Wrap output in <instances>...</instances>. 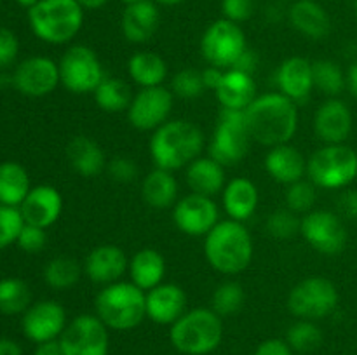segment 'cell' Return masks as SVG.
Returning <instances> with one entry per match:
<instances>
[{
	"instance_id": "cell-1",
	"label": "cell",
	"mask_w": 357,
	"mask_h": 355,
	"mask_svg": "<svg viewBox=\"0 0 357 355\" xmlns=\"http://www.w3.org/2000/svg\"><path fill=\"white\" fill-rule=\"evenodd\" d=\"M244 113H246L251 139L268 148L286 145L298 131L296 103L281 93H267L258 96L244 110Z\"/></svg>"
},
{
	"instance_id": "cell-2",
	"label": "cell",
	"mask_w": 357,
	"mask_h": 355,
	"mask_svg": "<svg viewBox=\"0 0 357 355\" xmlns=\"http://www.w3.org/2000/svg\"><path fill=\"white\" fill-rule=\"evenodd\" d=\"M204 132L194 122L176 118L155 129L150 139V157L155 167L178 171L188 167L204 150Z\"/></svg>"
},
{
	"instance_id": "cell-3",
	"label": "cell",
	"mask_w": 357,
	"mask_h": 355,
	"mask_svg": "<svg viewBox=\"0 0 357 355\" xmlns=\"http://www.w3.org/2000/svg\"><path fill=\"white\" fill-rule=\"evenodd\" d=\"M253 239L236 219H222L204 239V256L213 270L222 275H237L253 260Z\"/></svg>"
},
{
	"instance_id": "cell-4",
	"label": "cell",
	"mask_w": 357,
	"mask_h": 355,
	"mask_svg": "<svg viewBox=\"0 0 357 355\" xmlns=\"http://www.w3.org/2000/svg\"><path fill=\"white\" fill-rule=\"evenodd\" d=\"M94 310L108 329L131 331L146 319V292L132 282H114L98 292Z\"/></svg>"
},
{
	"instance_id": "cell-5",
	"label": "cell",
	"mask_w": 357,
	"mask_h": 355,
	"mask_svg": "<svg viewBox=\"0 0 357 355\" xmlns=\"http://www.w3.org/2000/svg\"><path fill=\"white\" fill-rule=\"evenodd\" d=\"M35 37L45 44H68L84 24V7L77 0H40L28 9Z\"/></svg>"
},
{
	"instance_id": "cell-6",
	"label": "cell",
	"mask_w": 357,
	"mask_h": 355,
	"mask_svg": "<svg viewBox=\"0 0 357 355\" xmlns=\"http://www.w3.org/2000/svg\"><path fill=\"white\" fill-rule=\"evenodd\" d=\"M222 317L211 308L187 310L169 329V341L183 355H208L222 345Z\"/></svg>"
},
{
	"instance_id": "cell-7",
	"label": "cell",
	"mask_w": 357,
	"mask_h": 355,
	"mask_svg": "<svg viewBox=\"0 0 357 355\" xmlns=\"http://www.w3.org/2000/svg\"><path fill=\"white\" fill-rule=\"evenodd\" d=\"M307 176L317 188H345L357 178V153L344 143L324 145L307 160Z\"/></svg>"
},
{
	"instance_id": "cell-8",
	"label": "cell",
	"mask_w": 357,
	"mask_h": 355,
	"mask_svg": "<svg viewBox=\"0 0 357 355\" xmlns=\"http://www.w3.org/2000/svg\"><path fill=\"white\" fill-rule=\"evenodd\" d=\"M251 134L244 110L222 108L209 143V157L223 167L239 164L250 152Z\"/></svg>"
},
{
	"instance_id": "cell-9",
	"label": "cell",
	"mask_w": 357,
	"mask_h": 355,
	"mask_svg": "<svg viewBox=\"0 0 357 355\" xmlns=\"http://www.w3.org/2000/svg\"><path fill=\"white\" fill-rule=\"evenodd\" d=\"M338 289L326 277H307L288 294V310L296 319L319 320L331 315L338 306Z\"/></svg>"
},
{
	"instance_id": "cell-10",
	"label": "cell",
	"mask_w": 357,
	"mask_h": 355,
	"mask_svg": "<svg viewBox=\"0 0 357 355\" xmlns=\"http://www.w3.org/2000/svg\"><path fill=\"white\" fill-rule=\"evenodd\" d=\"M61 86L73 94H89L105 79L103 65L87 45H72L58 63Z\"/></svg>"
},
{
	"instance_id": "cell-11",
	"label": "cell",
	"mask_w": 357,
	"mask_h": 355,
	"mask_svg": "<svg viewBox=\"0 0 357 355\" xmlns=\"http://www.w3.org/2000/svg\"><path fill=\"white\" fill-rule=\"evenodd\" d=\"M248 49L246 35L237 23L218 19L209 24L201 38L202 58L211 66L230 70Z\"/></svg>"
},
{
	"instance_id": "cell-12",
	"label": "cell",
	"mask_w": 357,
	"mask_h": 355,
	"mask_svg": "<svg viewBox=\"0 0 357 355\" xmlns=\"http://www.w3.org/2000/svg\"><path fill=\"white\" fill-rule=\"evenodd\" d=\"M96 313H82L66 324L59 336L65 355H108L110 334Z\"/></svg>"
},
{
	"instance_id": "cell-13",
	"label": "cell",
	"mask_w": 357,
	"mask_h": 355,
	"mask_svg": "<svg viewBox=\"0 0 357 355\" xmlns=\"http://www.w3.org/2000/svg\"><path fill=\"white\" fill-rule=\"evenodd\" d=\"M300 233L310 247L328 256L342 253L349 240L347 228L340 216L331 211H323V209L310 211L303 216Z\"/></svg>"
},
{
	"instance_id": "cell-14",
	"label": "cell",
	"mask_w": 357,
	"mask_h": 355,
	"mask_svg": "<svg viewBox=\"0 0 357 355\" xmlns=\"http://www.w3.org/2000/svg\"><path fill=\"white\" fill-rule=\"evenodd\" d=\"M174 94L164 86L145 87L132 96L128 120L138 131H155L166 124L173 110Z\"/></svg>"
},
{
	"instance_id": "cell-15",
	"label": "cell",
	"mask_w": 357,
	"mask_h": 355,
	"mask_svg": "<svg viewBox=\"0 0 357 355\" xmlns=\"http://www.w3.org/2000/svg\"><path fill=\"white\" fill-rule=\"evenodd\" d=\"M173 221L185 235L206 237L220 223V209L213 197L192 191L174 204Z\"/></svg>"
},
{
	"instance_id": "cell-16",
	"label": "cell",
	"mask_w": 357,
	"mask_h": 355,
	"mask_svg": "<svg viewBox=\"0 0 357 355\" xmlns=\"http://www.w3.org/2000/svg\"><path fill=\"white\" fill-rule=\"evenodd\" d=\"M61 84L58 63L45 56L23 59L13 72V87L26 97H45Z\"/></svg>"
},
{
	"instance_id": "cell-17",
	"label": "cell",
	"mask_w": 357,
	"mask_h": 355,
	"mask_svg": "<svg viewBox=\"0 0 357 355\" xmlns=\"http://www.w3.org/2000/svg\"><path fill=\"white\" fill-rule=\"evenodd\" d=\"M66 324H68L66 310L52 299H44L30 305L21 319L24 336L37 345L59 340Z\"/></svg>"
},
{
	"instance_id": "cell-18",
	"label": "cell",
	"mask_w": 357,
	"mask_h": 355,
	"mask_svg": "<svg viewBox=\"0 0 357 355\" xmlns=\"http://www.w3.org/2000/svg\"><path fill=\"white\" fill-rule=\"evenodd\" d=\"M352 111L338 97H330L314 115V132L324 145H342L351 136Z\"/></svg>"
},
{
	"instance_id": "cell-19",
	"label": "cell",
	"mask_w": 357,
	"mask_h": 355,
	"mask_svg": "<svg viewBox=\"0 0 357 355\" xmlns=\"http://www.w3.org/2000/svg\"><path fill=\"white\" fill-rule=\"evenodd\" d=\"M129 260L115 244H101L94 247L84 260V274L91 282L101 285L114 284L128 271Z\"/></svg>"
},
{
	"instance_id": "cell-20",
	"label": "cell",
	"mask_w": 357,
	"mask_h": 355,
	"mask_svg": "<svg viewBox=\"0 0 357 355\" xmlns=\"http://www.w3.org/2000/svg\"><path fill=\"white\" fill-rule=\"evenodd\" d=\"M187 312V294L173 282H162L146 291V319L159 326H173Z\"/></svg>"
},
{
	"instance_id": "cell-21",
	"label": "cell",
	"mask_w": 357,
	"mask_h": 355,
	"mask_svg": "<svg viewBox=\"0 0 357 355\" xmlns=\"http://www.w3.org/2000/svg\"><path fill=\"white\" fill-rule=\"evenodd\" d=\"M20 211L26 225L49 228L59 219L63 211V197L58 188L51 184H38L30 190Z\"/></svg>"
},
{
	"instance_id": "cell-22",
	"label": "cell",
	"mask_w": 357,
	"mask_h": 355,
	"mask_svg": "<svg viewBox=\"0 0 357 355\" xmlns=\"http://www.w3.org/2000/svg\"><path fill=\"white\" fill-rule=\"evenodd\" d=\"M279 93L284 94L293 103H303L309 100L314 89L312 63L300 56L284 59L275 73Z\"/></svg>"
},
{
	"instance_id": "cell-23",
	"label": "cell",
	"mask_w": 357,
	"mask_h": 355,
	"mask_svg": "<svg viewBox=\"0 0 357 355\" xmlns=\"http://www.w3.org/2000/svg\"><path fill=\"white\" fill-rule=\"evenodd\" d=\"M159 23L160 14L157 3L152 0H139L131 6H126L121 28L124 37L131 44H145L155 35Z\"/></svg>"
},
{
	"instance_id": "cell-24",
	"label": "cell",
	"mask_w": 357,
	"mask_h": 355,
	"mask_svg": "<svg viewBox=\"0 0 357 355\" xmlns=\"http://www.w3.org/2000/svg\"><path fill=\"white\" fill-rule=\"evenodd\" d=\"M265 171L272 180L288 187L305 178L307 160L298 148L286 143L268 150L265 155Z\"/></svg>"
},
{
	"instance_id": "cell-25",
	"label": "cell",
	"mask_w": 357,
	"mask_h": 355,
	"mask_svg": "<svg viewBox=\"0 0 357 355\" xmlns=\"http://www.w3.org/2000/svg\"><path fill=\"white\" fill-rule=\"evenodd\" d=\"M223 209L227 216L236 221H248L253 218L260 202V194H258L257 184L248 178H234L232 181L225 184L222 191Z\"/></svg>"
},
{
	"instance_id": "cell-26",
	"label": "cell",
	"mask_w": 357,
	"mask_h": 355,
	"mask_svg": "<svg viewBox=\"0 0 357 355\" xmlns=\"http://www.w3.org/2000/svg\"><path fill=\"white\" fill-rule=\"evenodd\" d=\"M215 96L222 108L227 110H246L257 100V84L253 75L239 70H225Z\"/></svg>"
},
{
	"instance_id": "cell-27",
	"label": "cell",
	"mask_w": 357,
	"mask_h": 355,
	"mask_svg": "<svg viewBox=\"0 0 357 355\" xmlns=\"http://www.w3.org/2000/svg\"><path fill=\"white\" fill-rule=\"evenodd\" d=\"M289 21L296 31L312 40H321L331 31L330 14L314 0H295L289 9Z\"/></svg>"
},
{
	"instance_id": "cell-28",
	"label": "cell",
	"mask_w": 357,
	"mask_h": 355,
	"mask_svg": "<svg viewBox=\"0 0 357 355\" xmlns=\"http://www.w3.org/2000/svg\"><path fill=\"white\" fill-rule=\"evenodd\" d=\"M66 157L77 174L84 178L98 176L107 167V159L100 143L89 136H75L66 146Z\"/></svg>"
},
{
	"instance_id": "cell-29",
	"label": "cell",
	"mask_w": 357,
	"mask_h": 355,
	"mask_svg": "<svg viewBox=\"0 0 357 355\" xmlns=\"http://www.w3.org/2000/svg\"><path fill=\"white\" fill-rule=\"evenodd\" d=\"M128 271L131 275L132 284L138 285L139 289L146 292L164 282L167 271L166 258L157 249L145 247V249H139L129 260Z\"/></svg>"
},
{
	"instance_id": "cell-30",
	"label": "cell",
	"mask_w": 357,
	"mask_h": 355,
	"mask_svg": "<svg viewBox=\"0 0 357 355\" xmlns=\"http://www.w3.org/2000/svg\"><path fill=\"white\" fill-rule=\"evenodd\" d=\"M142 197L146 205L157 211L174 207L178 202V181L173 171L155 167L146 174L142 183Z\"/></svg>"
},
{
	"instance_id": "cell-31",
	"label": "cell",
	"mask_w": 357,
	"mask_h": 355,
	"mask_svg": "<svg viewBox=\"0 0 357 355\" xmlns=\"http://www.w3.org/2000/svg\"><path fill=\"white\" fill-rule=\"evenodd\" d=\"M187 183L194 194L213 197L225 188V167L211 157H199L187 167Z\"/></svg>"
},
{
	"instance_id": "cell-32",
	"label": "cell",
	"mask_w": 357,
	"mask_h": 355,
	"mask_svg": "<svg viewBox=\"0 0 357 355\" xmlns=\"http://www.w3.org/2000/svg\"><path fill=\"white\" fill-rule=\"evenodd\" d=\"M128 73L142 89L159 87L167 77V63L157 52L139 51L129 58Z\"/></svg>"
},
{
	"instance_id": "cell-33",
	"label": "cell",
	"mask_w": 357,
	"mask_h": 355,
	"mask_svg": "<svg viewBox=\"0 0 357 355\" xmlns=\"http://www.w3.org/2000/svg\"><path fill=\"white\" fill-rule=\"evenodd\" d=\"M30 190V176L21 164L13 160L0 164V204L20 207Z\"/></svg>"
},
{
	"instance_id": "cell-34",
	"label": "cell",
	"mask_w": 357,
	"mask_h": 355,
	"mask_svg": "<svg viewBox=\"0 0 357 355\" xmlns=\"http://www.w3.org/2000/svg\"><path fill=\"white\" fill-rule=\"evenodd\" d=\"M94 101L107 113H121L128 111L132 101L131 89L119 77H105L94 90Z\"/></svg>"
},
{
	"instance_id": "cell-35",
	"label": "cell",
	"mask_w": 357,
	"mask_h": 355,
	"mask_svg": "<svg viewBox=\"0 0 357 355\" xmlns=\"http://www.w3.org/2000/svg\"><path fill=\"white\" fill-rule=\"evenodd\" d=\"M82 275V267L72 256H56L45 265L44 281L54 291L72 289Z\"/></svg>"
},
{
	"instance_id": "cell-36",
	"label": "cell",
	"mask_w": 357,
	"mask_h": 355,
	"mask_svg": "<svg viewBox=\"0 0 357 355\" xmlns=\"http://www.w3.org/2000/svg\"><path fill=\"white\" fill-rule=\"evenodd\" d=\"M31 305L30 287L24 281L7 277L0 281V313L3 315H20Z\"/></svg>"
},
{
	"instance_id": "cell-37",
	"label": "cell",
	"mask_w": 357,
	"mask_h": 355,
	"mask_svg": "<svg viewBox=\"0 0 357 355\" xmlns=\"http://www.w3.org/2000/svg\"><path fill=\"white\" fill-rule=\"evenodd\" d=\"M314 87L330 97H337L347 87V75L340 65L331 59H319L312 63Z\"/></svg>"
},
{
	"instance_id": "cell-38",
	"label": "cell",
	"mask_w": 357,
	"mask_h": 355,
	"mask_svg": "<svg viewBox=\"0 0 357 355\" xmlns=\"http://www.w3.org/2000/svg\"><path fill=\"white\" fill-rule=\"evenodd\" d=\"M286 343L291 347L293 352H300V354L314 352L323 343V331L319 329V326H316L314 320L298 319L286 331Z\"/></svg>"
},
{
	"instance_id": "cell-39",
	"label": "cell",
	"mask_w": 357,
	"mask_h": 355,
	"mask_svg": "<svg viewBox=\"0 0 357 355\" xmlns=\"http://www.w3.org/2000/svg\"><path fill=\"white\" fill-rule=\"evenodd\" d=\"M244 289L239 282L227 281L222 282L215 289L211 298V310L218 313L220 317H229L239 312L244 305Z\"/></svg>"
},
{
	"instance_id": "cell-40",
	"label": "cell",
	"mask_w": 357,
	"mask_h": 355,
	"mask_svg": "<svg viewBox=\"0 0 357 355\" xmlns=\"http://www.w3.org/2000/svg\"><path fill=\"white\" fill-rule=\"evenodd\" d=\"M317 200V187L310 180H300L288 184L284 191L286 207L289 211L296 212H310L314 211V205Z\"/></svg>"
},
{
	"instance_id": "cell-41",
	"label": "cell",
	"mask_w": 357,
	"mask_h": 355,
	"mask_svg": "<svg viewBox=\"0 0 357 355\" xmlns=\"http://www.w3.org/2000/svg\"><path fill=\"white\" fill-rule=\"evenodd\" d=\"M202 73L197 70H181L171 80V93L180 100H197L204 94Z\"/></svg>"
},
{
	"instance_id": "cell-42",
	"label": "cell",
	"mask_w": 357,
	"mask_h": 355,
	"mask_svg": "<svg viewBox=\"0 0 357 355\" xmlns=\"http://www.w3.org/2000/svg\"><path fill=\"white\" fill-rule=\"evenodd\" d=\"M300 226H302V218H298L296 212L289 211V209L272 212L267 218V232L279 240L295 237L296 233H300Z\"/></svg>"
},
{
	"instance_id": "cell-43",
	"label": "cell",
	"mask_w": 357,
	"mask_h": 355,
	"mask_svg": "<svg viewBox=\"0 0 357 355\" xmlns=\"http://www.w3.org/2000/svg\"><path fill=\"white\" fill-rule=\"evenodd\" d=\"M23 226L24 219L20 207L0 204V251L16 244Z\"/></svg>"
},
{
	"instance_id": "cell-44",
	"label": "cell",
	"mask_w": 357,
	"mask_h": 355,
	"mask_svg": "<svg viewBox=\"0 0 357 355\" xmlns=\"http://www.w3.org/2000/svg\"><path fill=\"white\" fill-rule=\"evenodd\" d=\"M16 244L21 251H24V253H30V254L40 253V251L45 247V244H47V233H45V228L26 225V223H24Z\"/></svg>"
},
{
	"instance_id": "cell-45",
	"label": "cell",
	"mask_w": 357,
	"mask_h": 355,
	"mask_svg": "<svg viewBox=\"0 0 357 355\" xmlns=\"http://www.w3.org/2000/svg\"><path fill=\"white\" fill-rule=\"evenodd\" d=\"M222 10L225 19L239 24L253 16L257 10V0H222Z\"/></svg>"
},
{
	"instance_id": "cell-46",
	"label": "cell",
	"mask_w": 357,
	"mask_h": 355,
	"mask_svg": "<svg viewBox=\"0 0 357 355\" xmlns=\"http://www.w3.org/2000/svg\"><path fill=\"white\" fill-rule=\"evenodd\" d=\"M107 169L112 180L117 181V183H131L139 173L136 162L129 157H115L107 164Z\"/></svg>"
},
{
	"instance_id": "cell-47",
	"label": "cell",
	"mask_w": 357,
	"mask_h": 355,
	"mask_svg": "<svg viewBox=\"0 0 357 355\" xmlns=\"http://www.w3.org/2000/svg\"><path fill=\"white\" fill-rule=\"evenodd\" d=\"M20 54V40L9 28L0 26V68H9L14 65Z\"/></svg>"
},
{
	"instance_id": "cell-48",
	"label": "cell",
	"mask_w": 357,
	"mask_h": 355,
	"mask_svg": "<svg viewBox=\"0 0 357 355\" xmlns=\"http://www.w3.org/2000/svg\"><path fill=\"white\" fill-rule=\"evenodd\" d=\"M255 355H295L291 347L286 343V340H278V338H271V340L261 341L255 350Z\"/></svg>"
},
{
	"instance_id": "cell-49",
	"label": "cell",
	"mask_w": 357,
	"mask_h": 355,
	"mask_svg": "<svg viewBox=\"0 0 357 355\" xmlns=\"http://www.w3.org/2000/svg\"><path fill=\"white\" fill-rule=\"evenodd\" d=\"M338 209L349 219H357V190H347L338 198Z\"/></svg>"
},
{
	"instance_id": "cell-50",
	"label": "cell",
	"mask_w": 357,
	"mask_h": 355,
	"mask_svg": "<svg viewBox=\"0 0 357 355\" xmlns=\"http://www.w3.org/2000/svg\"><path fill=\"white\" fill-rule=\"evenodd\" d=\"M257 65H258L257 52L251 51V49L248 47L246 51L243 52V56L237 59L236 65H234L230 70H239V72H244V73H250V75H253V72L257 70Z\"/></svg>"
},
{
	"instance_id": "cell-51",
	"label": "cell",
	"mask_w": 357,
	"mask_h": 355,
	"mask_svg": "<svg viewBox=\"0 0 357 355\" xmlns=\"http://www.w3.org/2000/svg\"><path fill=\"white\" fill-rule=\"evenodd\" d=\"M201 73H202V80H204L206 89H209V90H213V93H215V90L218 89L220 82H222L223 73H225V70L218 68V66H211V65H209L208 68L202 70Z\"/></svg>"
},
{
	"instance_id": "cell-52",
	"label": "cell",
	"mask_w": 357,
	"mask_h": 355,
	"mask_svg": "<svg viewBox=\"0 0 357 355\" xmlns=\"http://www.w3.org/2000/svg\"><path fill=\"white\" fill-rule=\"evenodd\" d=\"M33 355H65L63 354V348L59 345V340L54 341H45V343L37 345Z\"/></svg>"
},
{
	"instance_id": "cell-53",
	"label": "cell",
	"mask_w": 357,
	"mask_h": 355,
	"mask_svg": "<svg viewBox=\"0 0 357 355\" xmlns=\"http://www.w3.org/2000/svg\"><path fill=\"white\" fill-rule=\"evenodd\" d=\"M0 355H23L20 343L10 338H0Z\"/></svg>"
},
{
	"instance_id": "cell-54",
	"label": "cell",
	"mask_w": 357,
	"mask_h": 355,
	"mask_svg": "<svg viewBox=\"0 0 357 355\" xmlns=\"http://www.w3.org/2000/svg\"><path fill=\"white\" fill-rule=\"evenodd\" d=\"M347 87H349V90H351L352 96L357 100V61H354L351 66H349Z\"/></svg>"
},
{
	"instance_id": "cell-55",
	"label": "cell",
	"mask_w": 357,
	"mask_h": 355,
	"mask_svg": "<svg viewBox=\"0 0 357 355\" xmlns=\"http://www.w3.org/2000/svg\"><path fill=\"white\" fill-rule=\"evenodd\" d=\"M84 9H100L103 7L108 0H77Z\"/></svg>"
},
{
	"instance_id": "cell-56",
	"label": "cell",
	"mask_w": 357,
	"mask_h": 355,
	"mask_svg": "<svg viewBox=\"0 0 357 355\" xmlns=\"http://www.w3.org/2000/svg\"><path fill=\"white\" fill-rule=\"evenodd\" d=\"M16 2L20 3V6L26 7V9H31V7H33L35 3H38V2H40V0H16Z\"/></svg>"
},
{
	"instance_id": "cell-57",
	"label": "cell",
	"mask_w": 357,
	"mask_h": 355,
	"mask_svg": "<svg viewBox=\"0 0 357 355\" xmlns=\"http://www.w3.org/2000/svg\"><path fill=\"white\" fill-rule=\"evenodd\" d=\"M152 2L155 3H162V6H178V3H181L183 0H152Z\"/></svg>"
},
{
	"instance_id": "cell-58",
	"label": "cell",
	"mask_w": 357,
	"mask_h": 355,
	"mask_svg": "<svg viewBox=\"0 0 357 355\" xmlns=\"http://www.w3.org/2000/svg\"><path fill=\"white\" fill-rule=\"evenodd\" d=\"M121 2H124L126 6H131V3H136V2H139V0H121Z\"/></svg>"
},
{
	"instance_id": "cell-59",
	"label": "cell",
	"mask_w": 357,
	"mask_h": 355,
	"mask_svg": "<svg viewBox=\"0 0 357 355\" xmlns=\"http://www.w3.org/2000/svg\"><path fill=\"white\" fill-rule=\"evenodd\" d=\"M354 10H356V17H357V0L354 2Z\"/></svg>"
}]
</instances>
